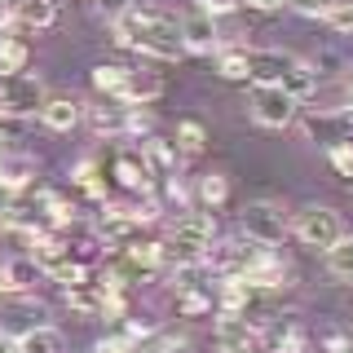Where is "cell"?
I'll use <instances>...</instances> for the list:
<instances>
[{
	"instance_id": "6da1fadb",
	"label": "cell",
	"mask_w": 353,
	"mask_h": 353,
	"mask_svg": "<svg viewBox=\"0 0 353 353\" xmlns=\"http://www.w3.org/2000/svg\"><path fill=\"white\" fill-rule=\"evenodd\" d=\"M115 31V44L124 49H137L141 58H159V62H176L181 58V36H176V18L163 14V9H128L110 22Z\"/></svg>"
},
{
	"instance_id": "7a4b0ae2",
	"label": "cell",
	"mask_w": 353,
	"mask_h": 353,
	"mask_svg": "<svg viewBox=\"0 0 353 353\" xmlns=\"http://www.w3.org/2000/svg\"><path fill=\"white\" fill-rule=\"evenodd\" d=\"M252 58V84H279L296 102H309L318 88V71L309 62H301L296 53H283V49H248Z\"/></svg>"
},
{
	"instance_id": "3957f363",
	"label": "cell",
	"mask_w": 353,
	"mask_h": 353,
	"mask_svg": "<svg viewBox=\"0 0 353 353\" xmlns=\"http://www.w3.org/2000/svg\"><path fill=\"white\" fill-rule=\"evenodd\" d=\"M216 239V216L208 208H190L172 221L168 239H163V261L168 265H203L208 248Z\"/></svg>"
},
{
	"instance_id": "277c9868",
	"label": "cell",
	"mask_w": 353,
	"mask_h": 353,
	"mask_svg": "<svg viewBox=\"0 0 353 353\" xmlns=\"http://www.w3.org/2000/svg\"><path fill=\"white\" fill-rule=\"evenodd\" d=\"M44 318H49V309L31 292H5V301H0V345H18L22 336L44 327Z\"/></svg>"
},
{
	"instance_id": "5b68a950",
	"label": "cell",
	"mask_w": 353,
	"mask_h": 353,
	"mask_svg": "<svg viewBox=\"0 0 353 353\" xmlns=\"http://www.w3.org/2000/svg\"><path fill=\"white\" fill-rule=\"evenodd\" d=\"M292 234H296L301 248L327 252L331 243L345 234V221H340V212H336V208H327V203H305L301 212L292 216Z\"/></svg>"
},
{
	"instance_id": "8992f818",
	"label": "cell",
	"mask_w": 353,
	"mask_h": 353,
	"mask_svg": "<svg viewBox=\"0 0 353 353\" xmlns=\"http://www.w3.org/2000/svg\"><path fill=\"white\" fill-rule=\"evenodd\" d=\"M248 115H252V124H261V128H292L296 115H301V102L279 84H252Z\"/></svg>"
},
{
	"instance_id": "52a82bcc",
	"label": "cell",
	"mask_w": 353,
	"mask_h": 353,
	"mask_svg": "<svg viewBox=\"0 0 353 353\" xmlns=\"http://www.w3.org/2000/svg\"><path fill=\"white\" fill-rule=\"evenodd\" d=\"M239 234H248L252 243H265V248H279V243L292 234V221H287L283 203H274V199H256V203L243 208Z\"/></svg>"
},
{
	"instance_id": "ba28073f",
	"label": "cell",
	"mask_w": 353,
	"mask_h": 353,
	"mask_svg": "<svg viewBox=\"0 0 353 353\" xmlns=\"http://www.w3.org/2000/svg\"><path fill=\"white\" fill-rule=\"evenodd\" d=\"M176 36H181L185 53H216L225 44V31H221V18H212L208 9H190V14L176 18Z\"/></svg>"
},
{
	"instance_id": "9c48e42d",
	"label": "cell",
	"mask_w": 353,
	"mask_h": 353,
	"mask_svg": "<svg viewBox=\"0 0 353 353\" xmlns=\"http://www.w3.org/2000/svg\"><path fill=\"white\" fill-rule=\"evenodd\" d=\"M261 248H265V243H252L248 234H234V239H212V248H208V256H203V270H212L216 279H225V274H243Z\"/></svg>"
},
{
	"instance_id": "30bf717a",
	"label": "cell",
	"mask_w": 353,
	"mask_h": 353,
	"mask_svg": "<svg viewBox=\"0 0 353 353\" xmlns=\"http://www.w3.org/2000/svg\"><path fill=\"white\" fill-rule=\"evenodd\" d=\"M216 345H221V353H256V349H261V327H256V318L216 309Z\"/></svg>"
},
{
	"instance_id": "8fae6325",
	"label": "cell",
	"mask_w": 353,
	"mask_h": 353,
	"mask_svg": "<svg viewBox=\"0 0 353 353\" xmlns=\"http://www.w3.org/2000/svg\"><path fill=\"white\" fill-rule=\"evenodd\" d=\"M84 119V102L71 93H44L40 102V124L53 128V132H71L75 124Z\"/></svg>"
},
{
	"instance_id": "7c38bea8",
	"label": "cell",
	"mask_w": 353,
	"mask_h": 353,
	"mask_svg": "<svg viewBox=\"0 0 353 353\" xmlns=\"http://www.w3.org/2000/svg\"><path fill=\"white\" fill-rule=\"evenodd\" d=\"M141 154V163H146V172L150 176H176V168H181V150L172 146V141H163V137H154V132H146V141L137 146Z\"/></svg>"
},
{
	"instance_id": "4fadbf2b",
	"label": "cell",
	"mask_w": 353,
	"mask_h": 353,
	"mask_svg": "<svg viewBox=\"0 0 353 353\" xmlns=\"http://www.w3.org/2000/svg\"><path fill=\"white\" fill-rule=\"evenodd\" d=\"M40 163L31 159L27 150H0V185H5L9 194H22L31 181H36Z\"/></svg>"
},
{
	"instance_id": "5bb4252c",
	"label": "cell",
	"mask_w": 353,
	"mask_h": 353,
	"mask_svg": "<svg viewBox=\"0 0 353 353\" xmlns=\"http://www.w3.org/2000/svg\"><path fill=\"white\" fill-rule=\"evenodd\" d=\"M159 97H163V80L154 71H128V80H124V88H119L115 102H124V106H150V102H159Z\"/></svg>"
},
{
	"instance_id": "9a60e30c",
	"label": "cell",
	"mask_w": 353,
	"mask_h": 353,
	"mask_svg": "<svg viewBox=\"0 0 353 353\" xmlns=\"http://www.w3.org/2000/svg\"><path fill=\"white\" fill-rule=\"evenodd\" d=\"M40 279V265L36 256H14L0 265V292H31Z\"/></svg>"
},
{
	"instance_id": "2e32d148",
	"label": "cell",
	"mask_w": 353,
	"mask_h": 353,
	"mask_svg": "<svg viewBox=\"0 0 353 353\" xmlns=\"http://www.w3.org/2000/svg\"><path fill=\"white\" fill-rule=\"evenodd\" d=\"M323 265H327V274L336 283H353V234H340L331 243L323 252Z\"/></svg>"
},
{
	"instance_id": "e0dca14e",
	"label": "cell",
	"mask_w": 353,
	"mask_h": 353,
	"mask_svg": "<svg viewBox=\"0 0 353 353\" xmlns=\"http://www.w3.org/2000/svg\"><path fill=\"white\" fill-rule=\"evenodd\" d=\"M31 66V49L22 36H5L0 31V75H22Z\"/></svg>"
},
{
	"instance_id": "ac0fdd59",
	"label": "cell",
	"mask_w": 353,
	"mask_h": 353,
	"mask_svg": "<svg viewBox=\"0 0 353 353\" xmlns=\"http://www.w3.org/2000/svg\"><path fill=\"white\" fill-rule=\"evenodd\" d=\"M216 75L221 80H252V58H248V49H230V44H221L216 49Z\"/></svg>"
},
{
	"instance_id": "d6986e66",
	"label": "cell",
	"mask_w": 353,
	"mask_h": 353,
	"mask_svg": "<svg viewBox=\"0 0 353 353\" xmlns=\"http://www.w3.org/2000/svg\"><path fill=\"white\" fill-rule=\"evenodd\" d=\"M194 194H199V203H203L208 212H216V208L230 203V176L225 172H203L199 185H194Z\"/></svg>"
},
{
	"instance_id": "ffe728a7",
	"label": "cell",
	"mask_w": 353,
	"mask_h": 353,
	"mask_svg": "<svg viewBox=\"0 0 353 353\" xmlns=\"http://www.w3.org/2000/svg\"><path fill=\"white\" fill-rule=\"evenodd\" d=\"M14 353H66V340H62V331L58 327H36L31 336H22L18 345H14Z\"/></svg>"
},
{
	"instance_id": "44dd1931",
	"label": "cell",
	"mask_w": 353,
	"mask_h": 353,
	"mask_svg": "<svg viewBox=\"0 0 353 353\" xmlns=\"http://www.w3.org/2000/svg\"><path fill=\"white\" fill-rule=\"evenodd\" d=\"M115 181L124 185V190H150L154 176L146 172L141 154H119V159H115Z\"/></svg>"
},
{
	"instance_id": "7402d4cb",
	"label": "cell",
	"mask_w": 353,
	"mask_h": 353,
	"mask_svg": "<svg viewBox=\"0 0 353 353\" xmlns=\"http://www.w3.org/2000/svg\"><path fill=\"white\" fill-rule=\"evenodd\" d=\"M216 301L212 292H199L194 283H176V314L181 318H199V314H212Z\"/></svg>"
},
{
	"instance_id": "603a6c76",
	"label": "cell",
	"mask_w": 353,
	"mask_h": 353,
	"mask_svg": "<svg viewBox=\"0 0 353 353\" xmlns=\"http://www.w3.org/2000/svg\"><path fill=\"white\" fill-rule=\"evenodd\" d=\"M124 80H128V66H119V62H102V66H93V88H97V93H106V97H119Z\"/></svg>"
},
{
	"instance_id": "cb8c5ba5",
	"label": "cell",
	"mask_w": 353,
	"mask_h": 353,
	"mask_svg": "<svg viewBox=\"0 0 353 353\" xmlns=\"http://www.w3.org/2000/svg\"><path fill=\"white\" fill-rule=\"evenodd\" d=\"M208 146V128L199 124V119H181V124H176V150L181 154H199Z\"/></svg>"
},
{
	"instance_id": "d4e9b609",
	"label": "cell",
	"mask_w": 353,
	"mask_h": 353,
	"mask_svg": "<svg viewBox=\"0 0 353 353\" xmlns=\"http://www.w3.org/2000/svg\"><path fill=\"white\" fill-rule=\"evenodd\" d=\"M323 22L336 36H353V0H331L323 9Z\"/></svg>"
},
{
	"instance_id": "484cf974",
	"label": "cell",
	"mask_w": 353,
	"mask_h": 353,
	"mask_svg": "<svg viewBox=\"0 0 353 353\" xmlns=\"http://www.w3.org/2000/svg\"><path fill=\"white\" fill-rule=\"evenodd\" d=\"M327 159H331V168H336L340 176H349V181H353V137L331 141V146H327Z\"/></svg>"
},
{
	"instance_id": "4316f807",
	"label": "cell",
	"mask_w": 353,
	"mask_h": 353,
	"mask_svg": "<svg viewBox=\"0 0 353 353\" xmlns=\"http://www.w3.org/2000/svg\"><path fill=\"white\" fill-rule=\"evenodd\" d=\"M75 185H84V190H102V185H97V163L93 159H84V163H75Z\"/></svg>"
},
{
	"instance_id": "83f0119b",
	"label": "cell",
	"mask_w": 353,
	"mask_h": 353,
	"mask_svg": "<svg viewBox=\"0 0 353 353\" xmlns=\"http://www.w3.org/2000/svg\"><path fill=\"white\" fill-rule=\"evenodd\" d=\"M287 9H296V14H305V18H323V9L331 5V0H283Z\"/></svg>"
},
{
	"instance_id": "f1b7e54d",
	"label": "cell",
	"mask_w": 353,
	"mask_h": 353,
	"mask_svg": "<svg viewBox=\"0 0 353 353\" xmlns=\"http://www.w3.org/2000/svg\"><path fill=\"white\" fill-rule=\"evenodd\" d=\"M93 9H97V14H102L106 22H115L119 14H128L132 5H128V0H93Z\"/></svg>"
},
{
	"instance_id": "f546056e",
	"label": "cell",
	"mask_w": 353,
	"mask_h": 353,
	"mask_svg": "<svg viewBox=\"0 0 353 353\" xmlns=\"http://www.w3.org/2000/svg\"><path fill=\"white\" fill-rule=\"evenodd\" d=\"M199 9H208L212 18H225V14H239L234 0H199Z\"/></svg>"
},
{
	"instance_id": "4dcf8cb0",
	"label": "cell",
	"mask_w": 353,
	"mask_h": 353,
	"mask_svg": "<svg viewBox=\"0 0 353 353\" xmlns=\"http://www.w3.org/2000/svg\"><path fill=\"white\" fill-rule=\"evenodd\" d=\"M340 106L353 110V62L345 66V80H340Z\"/></svg>"
},
{
	"instance_id": "1f68e13d",
	"label": "cell",
	"mask_w": 353,
	"mask_h": 353,
	"mask_svg": "<svg viewBox=\"0 0 353 353\" xmlns=\"http://www.w3.org/2000/svg\"><path fill=\"white\" fill-rule=\"evenodd\" d=\"M239 9H256V14H265V9H279L283 0H234Z\"/></svg>"
},
{
	"instance_id": "d6a6232c",
	"label": "cell",
	"mask_w": 353,
	"mask_h": 353,
	"mask_svg": "<svg viewBox=\"0 0 353 353\" xmlns=\"http://www.w3.org/2000/svg\"><path fill=\"white\" fill-rule=\"evenodd\" d=\"M349 190H353V181H349Z\"/></svg>"
}]
</instances>
